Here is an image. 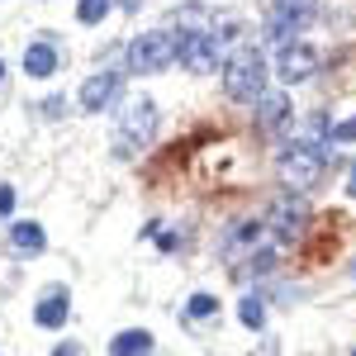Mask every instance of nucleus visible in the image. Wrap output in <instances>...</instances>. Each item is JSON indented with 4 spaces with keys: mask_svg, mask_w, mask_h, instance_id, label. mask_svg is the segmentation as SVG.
Masks as SVG:
<instances>
[{
    "mask_svg": "<svg viewBox=\"0 0 356 356\" xmlns=\"http://www.w3.org/2000/svg\"><path fill=\"white\" fill-rule=\"evenodd\" d=\"M261 90H266V57H261V48H238V53L223 62V95L247 105Z\"/></svg>",
    "mask_w": 356,
    "mask_h": 356,
    "instance_id": "obj_1",
    "label": "nucleus"
},
{
    "mask_svg": "<svg viewBox=\"0 0 356 356\" xmlns=\"http://www.w3.org/2000/svg\"><path fill=\"white\" fill-rule=\"evenodd\" d=\"M176 57H181L176 29H147V33H138L134 43H129V67L134 72H162Z\"/></svg>",
    "mask_w": 356,
    "mask_h": 356,
    "instance_id": "obj_2",
    "label": "nucleus"
},
{
    "mask_svg": "<svg viewBox=\"0 0 356 356\" xmlns=\"http://www.w3.org/2000/svg\"><path fill=\"white\" fill-rule=\"evenodd\" d=\"M323 162H328V147H285L275 171L290 191H314L318 176H323Z\"/></svg>",
    "mask_w": 356,
    "mask_h": 356,
    "instance_id": "obj_3",
    "label": "nucleus"
},
{
    "mask_svg": "<svg viewBox=\"0 0 356 356\" xmlns=\"http://www.w3.org/2000/svg\"><path fill=\"white\" fill-rule=\"evenodd\" d=\"M314 10H318V0H271V15H266V38L271 43H295V33L314 24Z\"/></svg>",
    "mask_w": 356,
    "mask_h": 356,
    "instance_id": "obj_4",
    "label": "nucleus"
},
{
    "mask_svg": "<svg viewBox=\"0 0 356 356\" xmlns=\"http://www.w3.org/2000/svg\"><path fill=\"white\" fill-rule=\"evenodd\" d=\"M152 129H157V110H152V100H147V95L129 100V105H124V119H119V147L129 152V147H138V143H147Z\"/></svg>",
    "mask_w": 356,
    "mask_h": 356,
    "instance_id": "obj_5",
    "label": "nucleus"
},
{
    "mask_svg": "<svg viewBox=\"0 0 356 356\" xmlns=\"http://www.w3.org/2000/svg\"><path fill=\"white\" fill-rule=\"evenodd\" d=\"M181 62L191 72H214L219 67V29H200L191 38H181Z\"/></svg>",
    "mask_w": 356,
    "mask_h": 356,
    "instance_id": "obj_6",
    "label": "nucleus"
},
{
    "mask_svg": "<svg viewBox=\"0 0 356 356\" xmlns=\"http://www.w3.org/2000/svg\"><path fill=\"white\" fill-rule=\"evenodd\" d=\"M318 72V53L314 48H304V43H285L280 48V62H275V76L285 86H295V81H309Z\"/></svg>",
    "mask_w": 356,
    "mask_h": 356,
    "instance_id": "obj_7",
    "label": "nucleus"
},
{
    "mask_svg": "<svg viewBox=\"0 0 356 356\" xmlns=\"http://www.w3.org/2000/svg\"><path fill=\"white\" fill-rule=\"evenodd\" d=\"M266 223H271V233L280 243H290V238H300L304 223H309V204L304 200H280V204H271Z\"/></svg>",
    "mask_w": 356,
    "mask_h": 356,
    "instance_id": "obj_8",
    "label": "nucleus"
},
{
    "mask_svg": "<svg viewBox=\"0 0 356 356\" xmlns=\"http://www.w3.org/2000/svg\"><path fill=\"white\" fill-rule=\"evenodd\" d=\"M119 86H124V81H119V72H95V76L81 86L76 100H81V110H105V105L119 100Z\"/></svg>",
    "mask_w": 356,
    "mask_h": 356,
    "instance_id": "obj_9",
    "label": "nucleus"
},
{
    "mask_svg": "<svg viewBox=\"0 0 356 356\" xmlns=\"http://www.w3.org/2000/svg\"><path fill=\"white\" fill-rule=\"evenodd\" d=\"M290 147H328L332 152V129L323 114H309L304 124H295L290 129Z\"/></svg>",
    "mask_w": 356,
    "mask_h": 356,
    "instance_id": "obj_10",
    "label": "nucleus"
},
{
    "mask_svg": "<svg viewBox=\"0 0 356 356\" xmlns=\"http://www.w3.org/2000/svg\"><path fill=\"white\" fill-rule=\"evenodd\" d=\"M5 247H10V257H19V261H24V257H38V252H43V228H38V223H15L10 238H5Z\"/></svg>",
    "mask_w": 356,
    "mask_h": 356,
    "instance_id": "obj_11",
    "label": "nucleus"
},
{
    "mask_svg": "<svg viewBox=\"0 0 356 356\" xmlns=\"http://www.w3.org/2000/svg\"><path fill=\"white\" fill-rule=\"evenodd\" d=\"M24 72L29 76H53L57 72V48L53 43H29L24 48Z\"/></svg>",
    "mask_w": 356,
    "mask_h": 356,
    "instance_id": "obj_12",
    "label": "nucleus"
},
{
    "mask_svg": "<svg viewBox=\"0 0 356 356\" xmlns=\"http://www.w3.org/2000/svg\"><path fill=\"white\" fill-rule=\"evenodd\" d=\"M147 352H152V332L143 328H129L110 342V356H147Z\"/></svg>",
    "mask_w": 356,
    "mask_h": 356,
    "instance_id": "obj_13",
    "label": "nucleus"
},
{
    "mask_svg": "<svg viewBox=\"0 0 356 356\" xmlns=\"http://www.w3.org/2000/svg\"><path fill=\"white\" fill-rule=\"evenodd\" d=\"M33 318H38V328H62V323H67V290H53L48 300L38 304Z\"/></svg>",
    "mask_w": 356,
    "mask_h": 356,
    "instance_id": "obj_14",
    "label": "nucleus"
},
{
    "mask_svg": "<svg viewBox=\"0 0 356 356\" xmlns=\"http://www.w3.org/2000/svg\"><path fill=\"white\" fill-rule=\"evenodd\" d=\"M285 110H290V100H285L280 90H261V95H257V119H261L266 129H275V124L285 119Z\"/></svg>",
    "mask_w": 356,
    "mask_h": 356,
    "instance_id": "obj_15",
    "label": "nucleus"
},
{
    "mask_svg": "<svg viewBox=\"0 0 356 356\" xmlns=\"http://www.w3.org/2000/svg\"><path fill=\"white\" fill-rule=\"evenodd\" d=\"M110 10H114V0H81V5H76V19H81V24H100Z\"/></svg>",
    "mask_w": 356,
    "mask_h": 356,
    "instance_id": "obj_16",
    "label": "nucleus"
},
{
    "mask_svg": "<svg viewBox=\"0 0 356 356\" xmlns=\"http://www.w3.org/2000/svg\"><path fill=\"white\" fill-rule=\"evenodd\" d=\"M238 314H243V323H247V328H261V323H266V304L257 300V295H247V300L238 304Z\"/></svg>",
    "mask_w": 356,
    "mask_h": 356,
    "instance_id": "obj_17",
    "label": "nucleus"
},
{
    "mask_svg": "<svg viewBox=\"0 0 356 356\" xmlns=\"http://www.w3.org/2000/svg\"><path fill=\"white\" fill-rule=\"evenodd\" d=\"M186 314H191V318H214V314H219V295H195V300L186 304Z\"/></svg>",
    "mask_w": 356,
    "mask_h": 356,
    "instance_id": "obj_18",
    "label": "nucleus"
},
{
    "mask_svg": "<svg viewBox=\"0 0 356 356\" xmlns=\"http://www.w3.org/2000/svg\"><path fill=\"white\" fill-rule=\"evenodd\" d=\"M332 143H356V114L342 119V124H332Z\"/></svg>",
    "mask_w": 356,
    "mask_h": 356,
    "instance_id": "obj_19",
    "label": "nucleus"
},
{
    "mask_svg": "<svg viewBox=\"0 0 356 356\" xmlns=\"http://www.w3.org/2000/svg\"><path fill=\"white\" fill-rule=\"evenodd\" d=\"M10 209H15V191L0 186V219H10Z\"/></svg>",
    "mask_w": 356,
    "mask_h": 356,
    "instance_id": "obj_20",
    "label": "nucleus"
},
{
    "mask_svg": "<svg viewBox=\"0 0 356 356\" xmlns=\"http://www.w3.org/2000/svg\"><path fill=\"white\" fill-rule=\"evenodd\" d=\"M53 356H81V352H76V347H72V342H67V347H57Z\"/></svg>",
    "mask_w": 356,
    "mask_h": 356,
    "instance_id": "obj_21",
    "label": "nucleus"
},
{
    "mask_svg": "<svg viewBox=\"0 0 356 356\" xmlns=\"http://www.w3.org/2000/svg\"><path fill=\"white\" fill-rule=\"evenodd\" d=\"M347 195L356 200V166H352V181H347Z\"/></svg>",
    "mask_w": 356,
    "mask_h": 356,
    "instance_id": "obj_22",
    "label": "nucleus"
},
{
    "mask_svg": "<svg viewBox=\"0 0 356 356\" xmlns=\"http://www.w3.org/2000/svg\"><path fill=\"white\" fill-rule=\"evenodd\" d=\"M0 81H5V67H0Z\"/></svg>",
    "mask_w": 356,
    "mask_h": 356,
    "instance_id": "obj_23",
    "label": "nucleus"
}]
</instances>
